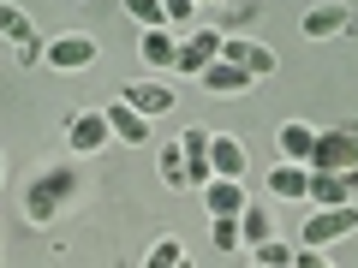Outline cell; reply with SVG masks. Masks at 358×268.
<instances>
[{
	"label": "cell",
	"mask_w": 358,
	"mask_h": 268,
	"mask_svg": "<svg viewBox=\"0 0 358 268\" xmlns=\"http://www.w3.org/2000/svg\"><path fill=\"white\" fill-rule=\"evenodd\" d=\"M221 60L245 66L251 77H268V72H275V54H268L263 42H251V36H221Z\"/></svg>",
	"instance_id": "obj_10"
},
{
	"label": "cell",
	"mask_w": 358,
	"mask_h": 268,
	"mask_svg": "<svg viewBox=\"0 0 358 268\" xmlns=\"http://www.w3.org/2000/svg\"><path fill=\"white\" fill-rule=\"evenodd\" d=\"M96 54H102V42H96V36L66 30V36H54L48 48H42V60H48L54 72H84V66H96Z\"/></svg>",
	"instance_id": "obj_3"
},
{
	"label": "cell",
	"mask_w": 358,
	"mask_h": 268,
	"mask_svg": "<svg viewBox=\"0 0 358 268\" xmlns=\"http://www.w3.org/2000/svg\"><path fill=\"white\" fill-rule=\"evenodd\" d=\"M310 173H346L358 167V131H317V149H310Z\"/></svg>",
	"instance_id": "obj_1"
},
{
	"label": "cell",
	"mask_w": 358,
	"mask_h": 268,
	"mask_svg": "<svg viewBox=\"0 0 358 268\" xmlns=\"http://www.w3.org/2000/svg\"><path fill=\"white\" fill-rule=\"evenodd\" d=\"M126 13L138 18L143 30H167V6H162V0H126Z\"/></svg>",
	"instance_id": "obj_24"
},
{
	"label": "cell",
	"mask_w": 358,
	"mask_h": 268,
	"mask_svg": "<svg viewBox=\"0 0 358 268\" xmlns=\"http://www.w3.org/2000/svg\"><path fill=\"white\" fill-rule=\"evenodd\" d=\"M263 239H275V221H268L257 203H245V209H239V244H251V251H257Z\"/></svg>",
	"instance_id": "obj_20"
},
{
	"label": "cell",
	"mask_w": 358,
	"mask_h": 268,
	"mask_svg": "<svg viewBox=\"0 0 358 268\" xmlns=\"http://www.w3.org/2000/svg\"><path fill=\"white\" fill-rule=\"evenodd\" d=\"M293 244H287L281 239V232H275V239H263V244H257V262H263V268H293Z\"/></svg>",
	"instance_id": "obj_22"
},
{
	"label": "cell",
	"mask_w": 358,
	"mask_h": 268,
	"mask_svg": "<svg viewBox=\"0 0 358 268\" xmlns=\"http://www.w3.org/2000/svg\"><path fill=\"white\" fill-rule=\"evenodd\" d=\"M179 268H192V262H179Z\"/></svg>",
	"instance_id": "obj_29"
},
{
	"label": "cell",
	"mask_w": 358,
	"mask_h": 268,
	"mask_svg": "<svg viewBox=\"0 0 358 268\" xmlns=\"http://www.w3.org/2000/svg\"><path fill=\"white\" fill-rule=\"evenodd\" d=\"M251 268H263V262H251Z\"/></svg>",
	"instance_id": "obj_30"
},
{
	"label": "cell",
	"mask_w": 358,
	"mask_h": 268,
	"mask_svg": "<svg viewBox=\"0 0 358 268\" xmlns=\"http://www.w3.org/2000/svg\"><path fill=\"white\" fill-rule=\"evenodd\" d=\"M66 143H72V155H96L114 143V131H108L102 107H90V114H72V126H66Z\"/></svg>",
	"instance_id": "obj_5"
},
{
	"label": "cell",
	"mask_w": 358,
	"mask_h": 268,
	"mask_svg": "<svg viewBox=\"0 0 358 268\" xmlns=\"http://www.w3.org/2000/svg\"><path fill=\"white\" fill-rule=\"evenodd\" d=\"M268 191L281 197V203H299V197L310 191V167H299V161H281L275 173H268Z\"/></svg>",
	"instance_id": "obj_18"
},
{
	"label": "cell",
	"mask_w": 358,
	"mask_h": 268,
	"mask_svg": "<svg viewBox=\"0 0 358 268\" xmlns=\"http://www.w3.org/2000/svg\"><path fill=\"white\" fill-rule=\"evenodd\" d=\"M352 227H358V209H352V203H341V209H317V215L299 227V244H305V251H329V244L346 239Z\"/></svg>",
	"instance_id": "obj_2"
},
{
	"label": "cell",
	"mask_w": 358,
	"mask_h": 268,
	"mask_svg": "<svg viewBox=\"0 0 358 268\" xmlns=\"http://www.w3.org/2000/svg\"><path fill=\"white\" fill-rule=\"evenodd\" d=\"M0 179H6V155H0Z\"/></svg>",
	"instance_id": "obj_28"
},
{
	"label": "cell",
	"mask_w": 358,
	"mask_h": 268,
	"mask_svg": "<svg viewBox=\"0 0 358 268\" xmlns=\"http://www.w3.org/2000/svg\"><path fill=\"white\" fill-rule=\"evenodd\" d=\"M299 30H305L310 42H329V36H341V30H346V6H341V0H317V6H310V13L299 18Z\"/></svg>",
	"instance_id": "obj_13"
},
{
	"label": "cell",
	"mask_w": 358,
	"mask_h": 268,
	"mask_svg": "<svg viewBox=\"0 0 358 268\" xmlns=\"http://www.w3.org/2000/svg\"><path fill=\"white\" fill-rule=\"evenodd\" d=\"M197 84H203L209 96H245V89H251L257 77L245 72V66H233V60H209L203 72H197Z\"/></svg>",
	"instance_id": "obj_11"
},
{
	"label": "cell",
	"mask_w": 358,
	"mask_h": 268,
	"mask_svg": "<svg viewBox=\"0 0 358 268\" xmlns=\"http://www.w3.org/2000/svg\"><path fill=\"white\" fill-rule=\"evenodd\" d=\"M167 6V24H185V18H192V0H162Z\"/></svg>",
	"instance_id": "obj_26"
},
{
	"label": "cell",
	"mask_w": 358,
	"mask_h": 268,
	"mask_svg": "<svg viewBox=\"0 0 358 268\" xmlns=\"http://www.w3.org/2000/svg\"><path fill=\"white\" fill-rule=\"evenodd\" d=\"M66 191H72V173H42L36 191L24 197L30 221H36V227H42V221H54V215H60V203H66Z\"/></svg>",
	"instance_id": "obj_6"
},
{
	"label": "cell",
	"mask_w": 358,
	"mask_h": 268,
	"mask_svg": "<svg viewBox=\"0 0 358 268\" xmlns=\"http://www.w3.org/2000/svg\"><path fill=\"white\" fill-rule=\"evenodd\" d=\"M185 262V251H179V239H155L150 251H143V268H179Z\"/></svg>",
	"instance_id": "obj_23"
},
{
	"label": "cell",
	"mask_w": 358,
	"mask_h": 268,
	"mask_svg": "<svg viewBox=\"0 0 358 268\" xmlns=\"http://www.w3.org/2000/svg\"><path fill=\"white\" fill-rule=\"evenodd\" d=\"M203 203H209V215H239L251 197H245L239 179H209V185H203Z\"/></svg>",
	"instance_id": "obj_17"
},
{
	"label": "cell",
	"mask_w": 358,
	"mask_h": 268,
	"mask_svg": "<svg viewBox=\"0 0 358 268\" xmlns=\"http://www.w3.org/2000/svg\"><path fill=\"white\" fill-rule=\"evenodd\" d=\"M120 102H131L143 119H155V114H167V107H173V89H167V84H155V77H138V84H126V89H120Z\"/></svg>",
	"instance_id": "obj_12"
},
{
	"label": "cell",
	"mask_w": 358,
	"mask_h": 268,
	"mask_svg": "<svg viewBox=\"0 0 358 268\" xmlns=\"http://www.w3.org/2000/svg\"><path fill=\"white\" fill-rule=\"evenodd\" d=\"M209 137H215V131H203V126H185L179 131V155H185V179H192V185H209Z\"/></svg>",
	"instance_id": "obj_9"
},
{
	"label": "cell",
	"mask_w": 358,
	"mask_h": 268,
	"mask_svg": "<svg viewBox=\"0 0 358 268\" xmlns=\"http://www.w3.org/2000/svg\"><path fill=\"white\" fill-rule=\"evenodd\" d=\"M209 60H221V30H192V36H185V42H179V54H173V66H179V72H203V66Z\"/></svg>",
	"instance_id": "obj_8"
},
{
	"label": "cell",
	"mask_w": 358,
	"mask_h": 268,
	"mask_svg": "<svg viewBox=\"0 0 358 268\" xmlns=\"http://www.w3.org/2000/svg\"><path fill=\"white\" fill-rule=\"evenodd\" d=\"M162 185H167V191H192V179H185V155H179V137L162 149Z\"/></svg>",
	"instance_id": "obj_21"
},
{
	"label": "cell",
	"mask_w": 358,
	"mask_h": 268,
	"mask_svg": "<svg viewBox=\"0 0 358 268\" xmlns=\"http://www.w3.org/2000/svg\"><path fill=\"white\" fill-rule=\"evenodd\" d=\"M310 203L317 209H341V203H352V179L346 173H310Z\"/></svg>",
	"instance_id": "obj_16"
},
{
	"label": "cell",
	"mask_w": 358,
	"mask_h": 268,
	"mask_svg": "<svg viewBox=\"0 0 358 268\" xmlns=\"http://www.w3.org/2000/svg\"><path fill=\"white\" fill-rule=\"evenodd\" d=\"M215 251H239V215H215Z\"/></svg>",
	"instance_id": "obj_25"
},
{
	"label": "cell",
	"mask_w": 358,
	"mask_h": 268,
	"mask_svg": "<svg viewBox=\"0 0 358 268\" xmlns=\"http://www.w3.org/2000/svg\"><path fill=\"white\" fill-rule=\"evenodd\" d=\"M293 268H329V262H322L317 251H305V244H299V256H293Z\"/></svg>",
	"instance_id": "obj_27"
},
{
	"label": "cell",
	"mask_w": 358,
	"mask_h": 268,
	"mask_svg": "<svg viewBox=\"0 0 358 268\" xmlns=\"http://www.w3.org/2000/svg\"><path fill=\"white\" fill-rule=\"evenodd\" d=\"M0 36L13 42L18 66H36V60H42V36H36V24H30V18L18 13L13 0H0Z\"/></svg>",
	"instance_id": "obj_4"
},
{
	"label": "cell",
	"mask_w": 358,
	"mask_h": 268,
	"mask_svg": "<svg viewBox=\"0 0 358 268\" xmlns=\"http://www.w3.org/2000/svg\"><path fill=\"white\" fill-rule=\"evenodd\" d=\"M138 54H143L150 66H173V54H179V36H173V30H143Z\"/></svg>",
	"instance_id": "obj_19"
},
{
	"label": "cell",
	"mask_w": 358,
	"mask_h": 268,
	"mask_svg": "<svg viewBox=\"0 0 358 268\" xmlns=\"http://www.w3.org/2000/svg\"><path fill=\"white\" fill-rule=\"evenodd\" d=\"M102 119H108V131H114V143H138V149L150 143V119H143L131 102H120V96L102 107Z\"/></svg>",
	"instance_id": "obj_7"
},
{
	"label": "cell",
	"mask_w": 358,
	"mask_h": 268,
	"mask_svg": "<svg viewBox=\"0 0 358 268\" xmlns=\"http://www.w3.org/2000/svg\"><path fill=\"white\" fill-rule=\"evenodd\" d=\"M275 143H281V161H310V149H317V126H305V119H287L281 131H275Z\"/></svg>",
	"instance_id": "obj_15"
},
{
	"label": "cell",
	"mask_w": 358,
	"mask_h": 268,
	"mask_svg": "<svg viewBox=\"0 0 358 268\" xmlns=\"http://www.w3.org/2000/svg\"><path fill=\"white\" fill-rule=\"evenodd\" d=\"M209 173L215 179H245V143L239 137H209Z\"/></svg>",
	"instance_id": "obj_14"
}]
</instances>
